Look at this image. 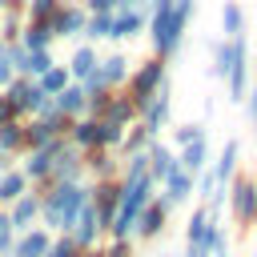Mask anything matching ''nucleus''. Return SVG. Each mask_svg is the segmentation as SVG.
Instances as JSON below:
<instances>
[{
  "mask_svg": "<svg viewBox=\"0 0 257 257\" xmlns=\"http://www.w3.org/2000/svg\"><path fill=\"white\" fill-rule=\"evenodd\" d=\"M149 40H153V56L161 60H173L185 44V28L197 12V0H153L149 4Z\"/></svg>",
  "mask_w": 257,
  "mask_h": 257,
  "instance_id": "f257e3e1",
  "label": "nucleus"
},
{
  "mask_svg": "<svg viewBox=\"0 0 257 257\" xmlns=\"http://www.w3.org/2000/svg\"><path fill=\"white\" fill-rule=\"evenodd\" d=\"M84 201H88V185L84 181H52L40 193V225L48 233H68Z\"/></svg>",
  "mask_w": 257,
  "mask_h": 257,
  "instance_id": "f03ea898",
  "label": "nucleus"
},
{
  "mask_svg": "<svg viewBox=\"0 0 257 257\" xmlns=\"http://www.w3.org/2000/svg\"><path fill=\"white\" fill-rule=\"evenodd\" d=\"M165 76H169L165 60H161V56H149V60H141V64L128 72V80H124V88H120V92L133 100V108H141V104L161 88V80H165Z\"/></svg>",
  "mask_w": 257,
  "mask_h": 257,
  "instance_id": "7ed1b4c3",
  "label": "nucleus"
},
{
  "mask_svg": "<svg viewBox=\"0 0 257 257\" xmlns=\"http://www.w3.org/2000/svg\"><path fill=\"white\" fill-rule=\"evenodd\" d=\"M229 213L241 229H253L257 225V177L253 173H233L229 181Z\"/></svg>",
  "mask_w": 257,
  "mask_h": 257,
  "instance_id": "20e7f679",
  "label": "nucleus"
},
{
  "mask_svg": "<svg viewBox=\"0 0 257 257\" xmlns=\"http://www.w3.org/2000/svg\"><path fill=\"white\" fill-rule=\"evenodd\" d=\"M169 116H173V84H169V76H165L161 88L137 108V124H141L153 141H161V128H169Z\"/></svg>",
  "mask_w": 257,
  "mask_h": 257,
  "instance_id": "39448f33",
  "label": "nucleus"
},
{
  "mask_svg": "<svg viewBox=\"0 0 257 257\" xmlns=\"http://www.w3.org/2000/svg\"><path fill=\"white\" fill-rule=\"evenodd\" d=\"M0 92L16 104V112H20V116H36V112L48 104V92H44L32 76H16V80H12L8 88H0Z\"/></svg>",
  "mask_w": 257,
  "mask_h": 257,
  "instance_id": "423d86ee",
  "label": "nucleus"
},
{
  "mask_svg": "<svg viewBox=\"0 0 257 257\" xmlns=\"http://www.w3.org/2000/svg\"><path fill=\"white\" fill-rule=\"evenodd\" d=\"M84 20H88L84 4H72V0H64V4H60V8L48 16L52 40H72V36H80V32H84Z\"/></svg>",
  "mask_w": 257,
  "mask_h": 257,
  "instance_id": "0eeeda50",
  "label": "nucleus"
},
{
  "mask_svg": "<svg viewBox=\"0 0 257 257\" xmlns=\"http://www.w3.org/2000/svg\"><path fill=\"white\" fill-rule=\"evenodd\" d=\"M48 181H84V157H80V149H76V145H68V141H60V145H56Z\"/></svg>",
  "mask_w": 257,
  "mask_h": 257,
  "instance_id": "6e6552de",
  "label": "nucleus"
},
{
  "mask_svg": "<svg viewBox=\"0 0 257 257\" xmlns=\"http://www.w3.org/2000/svg\"><path fill=\"white\" fill-rule=\"evenodd\" d=\"M100 233H104V221H100V213L92 209V201H84L80 213H76V221H72V229H68V237L76 241V249H92Z\"/></svg>",
  "mask_w": 257,
  "mask_h": 257,
  "instance_id": "1a4fd4ad",
  "label": "nucleus"
},
{
  "mask_svg": "<svg viewBox=\"0 0 257 257\" xmlns=\"http://www.w3.org/2000/svg\"><path fill=\"white\" fill-rule=\"evenodd\" d=\"M84 177L92 181H120V157L108 149H84Z\"/></svg>",
  "mask_w": 257,
  "mask_h": 257,
  "instance_id": "9d476101",
  "label": "nucleus"
},
{
  "mask_svg": "<svg viewBox=\"0 0 257 257\" xmlns=\"http://www.w3.org/2000/svg\"><path fill=\"white\" fill-rule=\"evenodd\" d=\"M165 225H169V205H165L161 197H153V201L141 209V217H137V233H133V237H141V241H157V237L165 233Z\"/></svg>",
  "mask_w": 257,
  "mask_h": 257,
  "instance_id": "9b49d317",
  "label": "nucleus"
},
{
  "mask_svg": "<svg viewBox=\"0 0 257 257\" xmlns=\"http://www.w3.org/2000/svg\"><path fill=\"white\" fill-rule=\"evenodd\" d=\"M145 24H149V12L137 4V8H116L112 12V32H108V40H137L141 32H145Z\"/></svg>",
  "mask_w": 257,
  "mask_h": 257,
  "instance_id": "f8f14e48",
  "label": "nucleus"
},
{
  "mask_svg": "<svg viewBox=\"0 0 257 257\" xmlns=\"http://www.w3.org/2000/svg\"><path fill=\"white\" fill-rule=\"evenodd\" d=\"M88 201H92V209L100 213V221L108 229V221H112V213L120 205V181H96V185H88Z\"/></svg>",
  "mask_w": 257,
  "mask_h": 257,
  "instance_id": "ddd939ff",
  "label": "nucleus"
},
{
  "mask_svg": "<svg viewBox=\"0 0 257 257\" xmlns=\"http://www.w3.org/2000/svg\"><path fill=\"white\" fill-rule=\"evenodd\" d=\"M145 157H149V181H153V185H161L169 173H177V153H173L165 141H149Z\"/></svg>",
  "mask_w": 257,
  "mask_h": 257,
  "instance_id": "4468645a",
  "label": "nucleus"
},
{
  "mask_svg": "<svg viewBox=\"0 0 257 257\" xmlns=\"http://www.w3.org/2000/svg\"><path fill=\"white\" fill-rule=\"evenodd\" d=\"M8 221H12L16 233H28L40 221V193H20L12 201V209H8Z\"/></svg>",
  "mask_w": 257,
  "mask_h": 257,
  "instance_id": "2eb2a0df",
  "label": "nucleus"
},
{
  "mask_svg": "<svg viewBox=\"0 0 257 257\" xmlns=\"http://www.w3.org/2000/svg\"><path fill=\"white\" fill-rule=\"evenodd\" d=\"M48 245H52V233H48L44 225H32L28 233H16V241H12V253H8V257H44V253H48Z\"/></svg>",
  "mask_w": 257,
  "mask_h": 257,
  "instance_id": "dca6fc26",
  "label": "nucleus"
},
{
  "mask_svg": "<svg viewBox=\"0 0 257 257\" xmlns=\"http://www.w3.org/2000/svg\"><path fill=\"white\" fill-rule=\"evenodd\" d=\"M128 72H133V68H128V56H124V52H108V56L96 60V76H100L104 88H124Z\"/></svg>",
  "mask_w": 257,
  "mask_h": 257,
  "instance_id": "f3484780",
  "label": "nucleus"
},
{
  "mask_svg": "<svg viewBox=\"0 0 257 257\" xmlns=\"http://www.w3.org/2000/svg\"><path fill=\"white\" fill-rule=\"evenodd\" d=\"M52 104H56V112H64L68 120H76V116H88V92L76 84V80H68L56 96H52Z\"/></svg>",
  "mask_w": 257,
  "mask_h": 257,
  "instance_id": "a211bd4d",
  "label": "nucleus"
},
{
  "mask_svg": "<svg viewBox=\"0 0 257 257\" xmlns=\"http://www.w3.org/2000/svg\"><path fill=\"white\" fill-rule=\"evenodd\" d=\"M177 169L189 173V177H197L201 169H209V137H201L193 145H181L177 149Z\"/></svg>",
  "mask_w": 257,
  "mask_h": 257,
  "instance_id": "6ab92c4d",
  "label": "nucleus"
},
{
  "mask_svg": "<svg viewBox=\"0 0 257 257\" xmlns=\"http://www.w3.org/2000/svg\"><path fill=\"white\" fill-rule=\"evenodd\" d=\"M193 181H197V177H189V173H181V169H177V173H169V177L161 181V185H165V193H161V201H165L169 209H177V205H185V201L193 197Z\"/></svg>",
  "mask_w": 257,
  "mask_h": 257,
  "instance_id": "aec40b11",
  "label": "nucleus"
},
{
  "mask_svg": "<svg viewBox=\"0 0 257 257\" xmlns=\"http://www.w3.org/2000/svg\"><path fill=\"white\" fill-rule=\"evenodd\" d=\"M96 60H100V56H96V44H76L64 68H68V76L80 84L84 76H92V72H96Z\"/></svg>",
  "mask_w": 257,
  "mask_h": 257,
  "instance_id": "412c9836",
  "label": "nucleus"
},
{
  "mask_svg": "<svg viewBox=\"0 0 257 257\" xmlns=\"http://www.w3.org/2000/svg\"><path fill=\"white\" fill-rule=\"evenodd\" d=\"M100 120L128 128V124H137V108H133V100H128L120 88H112V96H108V108H104V116H100Z\"/></svg>",
  "mask_w": 257,
  "mask_h": 257,
  "instance_id": "4be33fe9",
  "label": "nucleus"
},
{
  "mask_svg": "<svg viewBox=\"0 0 257 257\" xmlns=\"http://www.w3.org/2000/svg\"><path fill=\"white\" fill-rule=\"evenodd\" d=\"M64 141L76 145L80 153H84V149H96V141H100V120H92V116H76Z\"/></svg>",
  "mask_w": 257,
  "mask_h": 257,
  "instance_id": "5701e85b",
  "label": "nucleus"
},
{
  "mask_svg": "<svg viewBox=\"0 0 257 257\" xmlns=\"http://www.w3.org/2000/svg\"><path fill=\"white\" fill-rule=\"evenodd\" d=\"M237 161H241V145H237V141H225L221 157L209 165V173L217 177V185H229V181H233V173H237Z\"/></svg>",
  "mask_w": 257,
  "mask_h": 257,
  "instance_id": "b1692460",
  "label": "nucleus"
},
{
  "mask_svg": "<svg viewBox=\"0 0 257 257\" xmlns=\"http://www.w3.org/2000/svg\"><path fill=\"white\" fill-rule=\"evenodd\" d=\"M16 44H24L28 52L48 48V44H52V28H48V20H24V28H20V40H16Z\"/></svg>",
  "mask_w": 257,
  "mask_h": 257,
  "instance_id": "393cba45",
  "label": "nucleus"
},
{
  "mask_svg": "<svg viewBox=\"0 0 257 257\" xmlns=\"http://www.w3.org/2000/svg\"><path fill=\"white\" fill-rule=\"evenodd\" d=\"M221 32H225V40L245 36V8H241L237 0H225V4H221Z\"/></svg>",
  "mask_w": 257,
  "mask_h": 257,
  "instance_id": "a878e982",
  "label": "nucleus"
},
{
  "mask_svg": "<svg viewBox=\"0 0 257 257\" xmlns=\"http://www.w3.org/2000/svg\"><path fill=\"white\" fill-rule=\"evenodd\" d=\"M213 221H217V217H213L205 205H201V209H193V213H189V221H185V245H201Z\"/></svg>",
  "mask_w": 257,
  "mask_h": 257,
  "instance_id": "bb28decb",
  "label": "nucleus"
},
{
  "mask_svg": "<svg viewBox=\"0 0 257 257\" xmlns=\"http://www.w3.org/2000/svg\"><path fill=\"white\" fill-rule=\"evenodd\" d=\"M233 60H237V40H217L213 44V76L225 80L233 72Z\"/></svg>",
  "mask_w": 257,
  "mask_h": 257,
  "instance_id": "cd10ccee",
  "label": "nucleus"
},
{
  "mask_svg": "<svg viewBox=\"0 0 257 257\" xmlns=\"http://www.w3.org/2000/svg\"><path fill=\"white\" fill-rule=\"evenodd\" d=\"M52 141H60V133L48 124V120H24V149H36V145H52Z\"/></svg>",
  "mask_w": 257,
  "mask_h": 257,
  "instance_id": "c85d7f7f",
  "label": "nucleus"
},
{
  "mask_svg": "<svg viewBox=\"0 0 257 257\" xmlns=\"http://www.w3.org/2000/svg\"><path fill=\"white\" fill-rule=\"evenodd\" d=\"M20 193H28V177H24L20 169H4V173H0V201L12 205Z\"/></svg>",
  "mask_w": 257,
  "mask_h": 257,
  "instance_id": "c756f323",
  "label": "nucleus"
},
{
  "mask_svg": "<svg viewBox=\"0 0 257 257\" xmlns=\"http://www.w3.org/2000/svg\"><path fill=\"white\" fill-rule=\"evenodd\" d=\"M0 153H4V157H12V153H24V120L0 124Z\"/></svg>",
  "mask_w": 257,
  "mask_h": 257,
  "instance_id": "7c9ffc66",
  "label": "nucleus"
},
{
  "mask_svg": "<svg viewBox=\"0 0 257 257\" xmlns=\"http://www.w3.org/2000/svg\"><path fill=\"white\" fill-rule=\"evenodd\" d=\"M108 32H112V12H88L80 36H88V40L96 44V40H108Z\"/></svg>",
  "mask_w": 257,
  "mask_h": 257,
  "instance_id": "2f4dec72",
  "label": "nucleus"
},
{
  "mask_svg": "<svg viewBox=\"0 0 257 257\" xmlns=\"http://www.w3.org/2000/svg\"><path fill=\"white\" fill-rule=\"evenodd\" d=\"M149 141H153V137H149L141 124H128V128H124V137H120V149H116V153H120V157L145 153V149H149Z\"/></svg>",
  "mask_w": 257,
  "mask_h": 257,
  "instance_id": "473e14b6",
  "label": "nucleus"
},
{
  "mask_svg": "<svg viewBox=\"0 0 257 257\" xmlns=\"http://www.w3.org/2000/svg\"><path fill=\"white\" fill-rule=\"evenodd\" d=\"M20 28H24V8L0 12V40H4V44H16V40H20Z\"/></svg>",
  "mask_w": 257,
  "mask_h": 257,
  "instance_id": "72a5a7b5",
  "label": "nucleus"
},
{
  "mask_svg": "<svg viewBox=\"0 0 257 257\" xmlns=\"http://www.w3.org/2000/svg\"><path fill=\"white\" fill-rule=\"evenodd\" d=\"M68 80H72V76H68V68H64V64H52V68H48L44 76H36V84H40V88H44L48 96H56V92H60V88H64Z\"/></svg>",
  "mask_w": 257,
  "mask_h": 257,
  "instance_id": "f704fd0d",
  "label": "nucleus"
},
{
  "mask_svg": "<svg viewBox=\"0 0 257 257\" xmlns=\"http://www.w3.org/2000/svg\"><path fill=\"white\" fill-rule=\"evenodd\" d=\"M64 0H24V20H48Z\"/></svg>",
  "mask_w": 257,
  "mask_h": 257,
  "instance_id": "c9c22d12",
  "label": "nucleus"
},
{
  "mask_svg": "<svg viewBox=\"0 0 257 257\" xmlns=\"http://www.w3.org/2000/svg\"><path fill=\"white\" fill-rule=\"evenodd\" d=\"M52 64H56V60H52V52H48V48H36V52H28V72H24V76H32V80H36V76H44Z\"/></svg>",
  "mask_w": 257,
  "mask_h": 257,
  "instance_id": "e433bc0d",
  "label": "nucleus"
},
{
  "mask_svg": "<svg viewBox=\"0 0 257 257\" xmlns=\"http://www.w3.org/2000/svg\"><path fill=\"white\" fill-rule=\"evenodd\" d=\"M201 137H209V128H205L201 120H197V124L189 120V124H177V128H173V141H177V149H181V145H193V141H201Z\"/></svg>",
  "mask_w": 257,
  "mask_h": 257,
  "instance_id": "4c0bfd02",
  "label": "nucleus"
},
{
  "mask_svg": "<svg viewBox=\"0 0 257 257\" xmlns=\"http://www.w3.org/2000/svg\"><path fill=\"white\" fill-rule=\"evenodd\" d=\"M120 137H124V128H120V124H108V120H100V141H96V149H108V153H116V149H120Z\"/></svg>",
  "mask_w": 257,
  "mask_h": 257,
  "instance_id": "58836bf2",
  "label": "nucleus"
},
{
  "mask_svg": "<svg viewBox=\"0 0 257 257\" xmlns=\"http://www.w3.org/2000/svg\"><path fill=\"white\" fill-rule=\"evenodd\" d=\"M44 257H80V249H76V241L68 233H60V237H52V245H48Z\"/></svg>",
  "mask_w": 257,
  "mask_h": 257,
  "instance_id": "ea45409f",
  "label": "nucleus"
},
{
  "mask_svg": "<svg viewBox=\"0 0 257 257\" xmlns=\"http://www.w3.org/2000/svg\"><path fill=\"white\" fill-rule=\"evenodd\" d=\"M12 80H16V72H12V44L0 40V88H8Z\"/></svg>",
  "mask_w": 257,
  "mask_h": 257,
  "instance_id": "a19ab883",
  "label": "nucleus"
},
{
  "mask_svg": "<svg viewBox=\"0 0 257 257\" xmlns=\"http://www.w3.org/2000/svg\"><path fill=\"white\" fill-rule=\"evenodd\" d=\"M108 96H112V88L88 92V116H92V120H100V116H104V108H108Z\"/></svg>",
  "mask_w": 257,
  "mask_h": 257,
  "instance_id": "79ce46f5",
  "label": "nucleus"
},
{
  "mask_svg": "<svg viewBox=\"0 0 257 257\" xmlns=\"http://www.w3.org/2000/svg\"><path fill=\"white\" fill-rule=\"evenodd\" d=\"M12 241H16V229H12L8 213H0V257H8V253H12Z\"/></svg>",
  "mask_w": 257,
  "mask_h": 257,
  "instance_id": "37998d69",
  "label": "nucleus"
},
{
  "mask_svg": "<svg viewBox=\"0 0 257 257\" xmlns=\"http://www.w3.org/2000/svg\"><path fill=\"white\" fill-rule=\"evenodd\" d=\"M104 257H137V249H133V241H112V245H104Z\"/></svg>",
  "mask_w": 257,
  "mask_h": 257,
  "instance_id": "c03bdc74",
  "label": "nucleus"
},
{
  "mask_svg": "<svg viewBox=\"0 0 257 257\" xmlns=\"http://www.w3.org/2000/svg\"><path fill=\"white\" fill-rule=\"evenodd\" d=\"M12 120H24V116H20V112H16V104L0 92V124H12Z\"/></svg>",
  "mask_w": 257,
  "mask_h": 257,
  "instance_id": "a18cd8bd",
  "label": "nucleus"
},
{
  "mask_svg": "<svg viewBox=\"0 0 257 257\" xmlns=\"http://www.w3.org/2000/svg\"><path fill=\"white\" fill-rule=\"evenodd\" d=\"M241 104H245V116L257 124V80L249 84V92H245V100H241Z\"/></svg>",
  "mask_w": 257,
  "mask_h": 257,
  "instance_id": "49530a36",
  "label": "nucleus"
},
{
  "mask_svg": "<svg viewBox=\"0 0 257 257\" xmlns=\"http://www.w3.org/2000/svg\"><path fill=\"white\" fill-rule=\"evenodd\" d=\"M116 0H84V12H116Z\"/></svg>",
  "mask_w": 257,
  "mask_h": 257,
  "instance_id": "de8ad7c7",
  "label": "nucleus"
},
{
  "mask_svg": "<svg viewBox=\"0 0 257 257\" xmlns=\"http://www.w3.org/2000/svg\"><path fill=\"white\" fill-rule=\"evenodd\" d=\"M80 257H104V249H100V245H92V249H80Z\"/></svg>",
  "mask_w": 257,
  "mask_h": 257,
  "instance_id": "09e8293b",
  "label": "nucleus"
},
{
  "mask_svg": "<svg viewBox=\"0 0 257 257\" xmlns=\"http://www.w3.org/2000/svg\"><path fill=\"white\" fill-rule=\"evenodd\" d=\"M8 8H24V0H0V12H8Z\"/></svg>",
  "mask_w": 257,
  "mask_h": 257,
  "instance_id": "8fccbe9b",
  "label": "nucleus"
},
{
  "mask_svg": "<svg viewBox=\"0 0 257 257\" xmlns=\"http://www.w3.org/2000/svg\"><path fill=\"white\" fill-rule=\"evenodd\" d=\"M116 4H120V8H137L141 0H116Z\"/></svg>",
  "mask_w": 257,
  "mask_h": 257,
  "instance_id": "3c124183",
  "label": "nucleus"
},
{
  "mask_svg": "<svg viewBox=\"0 0 257 257\" xmlns=\"http://www.w3.org/2000/svg\"><path fill=\"white\" fill-rule=\"evenodd\" d=\"M4 169H8V157H4V153H0V173H4Z\"/></svg>",
  "mask_w": 257,
  "mask_h": 257,
  "instance_id": "603ef678",
  "label": "nucleus"
},
{
  "mask_svg": "<svg viewBox=\"0 0 257 257\" xmlns=\"http://www.w3.org/2000/svg\"><path fill=\"white\" fill-rule=\"evenodd\" d=\"M157 257H165V253H157Z\"/></svg>",
  "mask_w": 257,
  "mask_h": 257,
  "instance_id": "864d4df0",
  "label": "nucleus"
},
{
  "mask_svg": "<svg viewBox=\"0 0 257 257\" xmlns=\"http://www.w3.org/2000/svg\"><path fill=\"white\" fill-rule=\"evenodd\" d=\"M253 257H257V253H253Z\"/></svg>",
  "mask_w": 257,
  "mask_h": 257,
  "instance_id": "5fc2aeb1",
  "label": "nucleus"
}]
</instances>
